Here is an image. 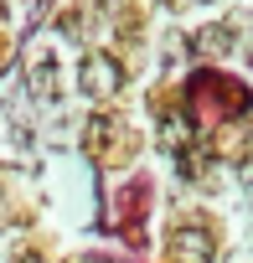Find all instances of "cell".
<instances>
[{
    "mask_svg": "<svg viewBox=\"0 0 253 263\" xmlns=\"http://www.w3.org/2000/svg\"><path fill=\"white\" fill-rule=\"evenodd\" d=\"M191 47H196V52H227V47H232V26H207V31L191 36Z\"/></svg>",
    "mask_w": 253,
    "mask_h": 263,
    "instance_id": "3957f363",
    "label": "cell"
},
{
    "mask_svg": "<svg viewBox=\"0 0 253 263\" xmlns=\"http://www.w3.org/2000/svg\"><path fill=\"white\" fill-rule=\"evenodd\" d=\"M31 88H37L42 98H52V93H57V83H52V57H42V62L31 67Z\"/></svg>",
    "mask_w": 253,
    "mask_h": 263,
    "instance_id": "277c9868",
    "label": "cell"
},
{
    "mask_svg": "<svg viewBox=\"0 0 253 263\" xmlns=\"http://www.w3.org/2000/svg\"><path fill=\"white\" fill-rule=\"evenodd\" d=\"M78 83H83L88 98H114V93L124 88V67H119L109 52H88L83 67H78Z\"/></svg>",
    "mask_w": 253,
    "mask_h": 263,
    "instance_id": "6da1fadb",
    "label": "cell"
},
{
    "mask_svg": "<svg viewBox=\"0 0 253 263\" xmlns=\"http://www.w3.org/2000/svg\"><path fill=\"white\" fill-rule=\"evenodd\" d=\"M21 263H42V258H37V253H21Z\"/></svg>",
    "mask_w": 253,
    "mask_h": 263,
    "instance_id": "5b68a950",
    "label": "cell"
},
{
    "mask_svg": "<svg viewBox=\"0 0 253 263\" xmlns=\"http://www.w3.org/2000/svg\"><path fill=\"white\" fill-rule=\"evenodd\" d=\"M212 253H217V232L207 222H181L171 232V258L176 263H212Z\"/></svg>",
    "mask_w": 253,
    "mask_h": 263,
    "instance_id": "7a4b0ae2",
    "label": "cell"
}]
</instances>
